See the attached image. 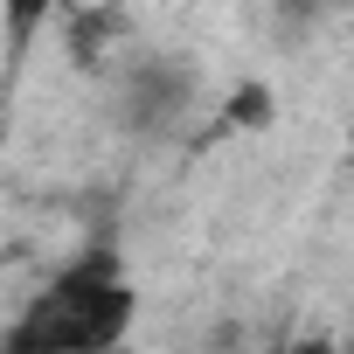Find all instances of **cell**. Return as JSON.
<instances>
[{
    "label": "cell",
    "instance_id": "cell-3",
    "mask_svg": "<svg viewBox=\"0 0 354 354\" xmlns=\"http://www.w3.org/2000/svg\"><path fill=\"white\" fill-rule=\"evenodd\" d=\"M278 354H333V340H299V347H278Z\"/></svg>",
    "mask_w": 354,
    "mask_h": 354
},
{
    "label": "cell",
    "instance_id": "cell-2",
    "mask_svg": "<svg viewBox=\"0 0 354 354\" xmlns=\"http://www.w3.org/2000/svg\"><path fill=\"white\" fill-rule=\"evenodd\" d=\"M181 97H188V77L181 70H167V63H146L139 77H132V118L139 125H160V118H174V111H181Z\"/></svg>",
    "mask_w": 354,
    "mask_h": 354
},
{
    "label": "cell",
    "instance_id": "cell-1",
    "mask_svg": "<svg viewBox=\"0 0 354 354\" xmlns=\"http://www.w3.org/2000/svg\"><path fill=\"white\" fill-rule=\"evenodd\" d=\"M132 326V278L111 250L63 264L15 319L8 354H111Z\"/></svg>",
    "mask_w": 354,
    "mask_h": 354
}]
</instances>
